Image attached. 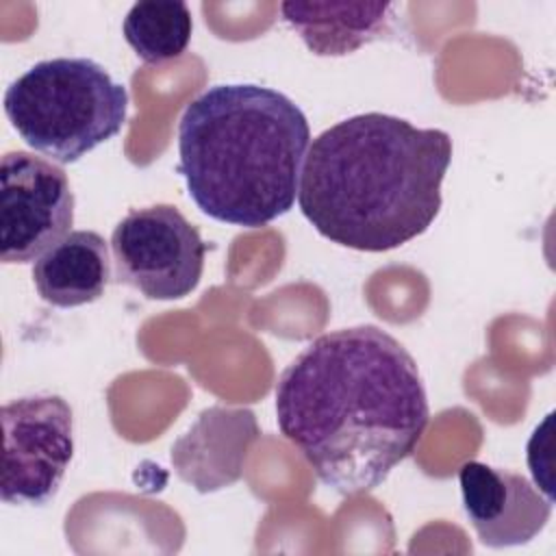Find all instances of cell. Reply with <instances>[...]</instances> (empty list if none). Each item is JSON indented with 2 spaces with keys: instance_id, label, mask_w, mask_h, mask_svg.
I'll use <instances>...</instances> for the list:
<instances>
[{
  "instance_id": "8",
  "label": "cell",
  "mask_w": 556,
  "mask_h": 556,
  "mask_svg": "<svg viewBox=\"0 0 556 556\" xmlns=\"http://www.w3.org/2000/svg\"><path fill=\"white\" fill-rule=\"evenodd\" d=\"M465 515L486 547L530 543L549 521L552 500L521 473L467 460L458 469Z\"/></svg>"
},
{
  "instance_id": "7",
  "label": "cell",
  "mask_w": 556,
  "mask_h": 556,
  "mask_svg": "<svg viewBox=\"0 0 556 556\" xmlns=\"http://www.w3.org/2000/svg\"><path fill=\"white\" fill-rule=\"evenodd\" d=\"M74 191L67 174L24 150L0 161V258L30 263L56 245L74 224Z\"/></svg>"
},
{
  "instance_id": "10",
  "label": "cell",
  "mask_w": 556,
  "mask_h": 556,
  "mask_svg": "<svg viewBox=\"0 0 556 556\" xmlns=\"http://www.w3.org/2000/svg\"><path fill=\"white\" fill-rule=\"evenodd\" d=\"M285 22L317 56H343L378 39L389 22V2H282Z\"/></svg>"
},
{
  "instance_id": "5",
  "label": "cell",
  "mask_w": 556,
  "mask_h": 556,
  "mask_svg": "<svg viewBox=\"0 0 556 556\" xmlns=\"http://www.w3.org/2000/svg\"><path fill=\"white\" fill-rule=\"evenodd\" d=\"M115 280L148 300H180L195 291L206 243L172 204L130 211L111 235Z\"/></svg>"
},
{
  "instance_id": "6",
  "label": "cell",
  "mask_w": 556,
  "mask_h": 556,
  "mask_svg": "<svg viewBox=\"0 0 556 556\" xmlns=\"http://www.w3.org/2000/svg\"><path fill=\"white\" fill-rule=\"evenodd\" d=\"M2 502L48 504L59 493L74 454L72 406L54 393L11 400L2 406Z\"/></svg>"
},
{
  "instance_id": "9",
  "label": "cell",
  "mask_w": 556,
  "mask_h": 556,
  "mask_svg": "<svg viewBox=\"0 0 556 556\" xmlns=\"http://www.w3.org/2000/svg\"><path fill=\"white\" fill-rule=\"evenodd\" d=\"M109 278V248L96 230L67 232L33 265L37 293L59 308H76L100 300Z\"/></svg>"
},
{
  "instance_id": "11",
  "label": "cell",
  "mask_w": 556,
  "mask_h": 556,
  "mask_svg": "<svg viewBox=\"0 0 556 556\" xmlns=\"http://www.w3.org/2000/svg\"><path fill=\"white\" fill-rule=\"evenodd\" d=\"M122 33L141 61L163 63L187 50L193 20L189 7L180 0H143L130 7Z\"/></svg>"
},
{
  "instance_id": "2",
  "label": "cell",
  "mask_w": 556,
  "mask_h": 556,
  "mask_svg": "<svg viewBox=\"0 0 556 556\" xmlns=\"http://www.w3.org/2000/svg\"><path fill=\"white\" fill-rule=\"evenodd\" d=\"M452 139L387 113H361L319 132L304 156L298 204L332 243L387 252L426 232L441 208Z\"/></svg>"
},
{
  "instance_id": "4",
  "label": "cell",
  "mask_w": 556,
  "mask_h": 556,
  "mask_svg": "<svg viewBox=\"0 0 556 556\" xmlns=\"http://www.w3.org/2000/svg\"><path fill=\"white\" fill-rule=\"evenodd\" d=\"M4 113L26 146L76 163L124 128L128 91L87 56L46 59L9 85Z\"/></svg>"
},
{
  "instance_id": "3",
  "label": "cell",
  "mask_w": 556,
  "mask_h": 556,
  "mask_svg": "<svg viewBox=\"0 0 556 556\" xmlns=\"http://www.w3.org/2000/svg\"><path fill=\"white\" fill-rule=\"evenodd\" d=\"M311 128L285 93L215 85L187 104L178 124V172L208 217L261 228L289 213L300 189Z\"/></svg>"
},
{
  "instance_id": "1",
  "label": "cell",
  "mask_w": 556,
  "mask_h": 556,
  "mask_svg": "<svg viewBox=\"0 0 556 556\" xmlns=\"http://www.w3.org/2000/svg\"><path fill=\"white\" fill-rule=\"evenodd\" d=\"M276 419L315 476L341 495L378 489L428 426V395L408 350L363 324L311 341L276 382Z\"/></svg>"
}]
</instances>
